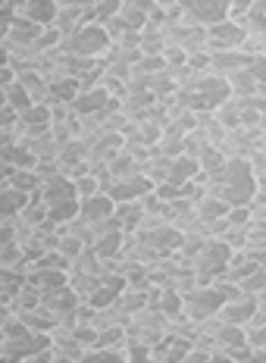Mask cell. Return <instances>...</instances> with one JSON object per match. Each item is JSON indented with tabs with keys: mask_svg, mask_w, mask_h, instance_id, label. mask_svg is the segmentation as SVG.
Wrapping results in <instances>:
<instances>
[{
	"mask_svg": "<svg viewBox=\"0 0 266 363\" xmlns=\"http://www.w3.org/2000/svg\"><path fill=\"white\" fill-rule=\"evenodd\" d=\"M16 320L22 323L26 329H32V332H50V316L44 313L41 307H32V310H22V313H16Z\"/></svg>",
	"mask_w": 266,
	"mask_h": 363,
	"instance_id": "f1b7e54d",
	"label": "cell"
},
{
	"mask_svg": "<svg viewBox=\"0 0 266 363\" xmlns=\"http://www.w3.org/2000/svg\"><path fill=\"white\" fill-rule=\"evenodd\" d=\"M226 85H229V94L232 97H250V94H266V85H257L254 79H250L248 66L245 69H235L226 75Z\"/></svg>",
	"mask_w": 266,
	"mask_h": 363,
	"instance_id": "9a60e30c",
	"label": "cell"
},
{
	"mask_svg": "<svg viewBox=\"0 0 266 363\" xmlns=\"http://www.w3.org/2000/svg\"><path fill=\"white\" fill-rule=\"evenodd\" d=\"M4 91H6V107H10V110L22 113V110L28 107V104H32V101H28V94H26V88H22L19 82H10V85H6Z\"/></svg>",
	"mask_w": 266,
	"mask_h": 363,
	"instance_id": "74e56055",
	"label": "cell"
},
{
	"mask_svg": "<svg viewBox=\"0 0 266 363\" xmlns=\"http://www.w3.org/2000/svg\"><path fill=\"white\" fill-rule=\"evenodd\" d=\"M116 10H119V0H101V4H94V22L101 26L110 16H116Z\"/></svg>",
	"mask_w": 266,
	"mask_h": 363,
	"instance_id": "681fc988",
	"label": "cell"
},
{
	"mask_svg": "<svg viewBox=\"0 0 266 363\" xmlns=\"http://www.w3.org/2000/svg\"><path fill=\"white\" fill-rule=\"evenodd\" d=\"M229 247L223 245V241H216V238H207L201 245V251H197L192 257V272L194 276H207V279H219L223 276V269H226V263H229Z\"/></svg>",
	"mask_w": 266,
	"mask_h": 363,
	"instance_id": "3957f363",
	"label": "cell"
},
{
	"mask_svg": "<svg viewBox=\"0 0 266 363\" xmlns=\"http://www.w3.org/2000/svg\"><path fill=\"white\" fill-rule=\"evenodd\" d=\"M207 363H232V360H229V357H216V354H213V357H210Z\"/></svg>",
	"mask_w": 266,
	"mask_h": 363,
	"instance_id": "be15d7a7",
	"label": "cell"
},
{
	"mask_svg": "<svg viewBox=\"0 0 266 363\" xmlns=\"http://www.w3.org/2000/svg\"><path fill=\"white\" fill-rule=\"evenodd\" d=\"M60 41H63V35H60L53 26H44V28H41V35H38V41L32 44V48L38 50V54H44V50H53V48H57Z\"/></svg>",
	"mask_w": 266,
	"mask_h": 363,
	"instance_id": "60d3db41",
	"label": "cell"
},
{
	"mask_svg": "<svg viewBox=\"0 0 266 363\" xmlns=\"http://www.w3.org/2000/svg\"><path fill=\"white\" fill-rule=\"evenodd\" d=\"M16 16L38 22V26H50L53 16H57V0H19Z\"/></svg>",
	"mask_w": 266,
	"mask_h": 363,
	"instance_id": "ba28073f",
	"label": "cell"
},
{
	"mask_svg": "<svg viewBox=\"0 0 266 363\" xmlns=\"http://www.w3.org/2000/svg\"><path fill=\"white\" fill-rule=\"evenodd\" d=\"M32 169H35V176H38V182H41V185H44V182H50V179L60 172V169H57V160H38Z\"/></svg>",
	"mask_w": 266,
	"mask_h": 363,
	"instance_id": "f907efd6",
	"label": "cell"
},
{
	"mask_svg": "<svg viewBox=\"0 0 266 363\" xmlns=\"http://www.w3.org/2000/svg\"><path fill=\"white\" fill-rule=\"evenodd\" d=\"M248 223H250L248 207H229L226 210V225H229V229H245Z\"/></svg>",
	"mask_w": 266,
	"mask_h": 363,
	"instance_id": "f6af8a7d",
	"label": "cell"
},
{
	"mask_svg": "<svg viewBox=\"0 0 266 363\" xmlns=\"http://www.w3.org/2000/svg\"><path fill=\"white\" fill-rule=\"evenodd\" d=\"M126 6H132V10H138V13H144V16H148L150 13V6L157 4V0H123Z\"/></svg>",
	"mask_w": 266,
	"mask_h": 363,
	"instance_id": "9f6ffc18",
	"label": "cell"
},
{
	"mask_svg": "<svg viewBox=\"0 0 266 363\" xmlns=\"http://www.w3.org/2000/svg\"><path fill=\"white\" fill-rule=\"evenodd\" d=\"M19 123L22 125H50V107L48 104H28L26 110L19 113Z\"/></svg>",
	"mask_w": 266,
	"mask_h": 363,
	"instance_id": "d590c367",
	"label": "cell"
},
{
	"mask_svg": "<svg viewBox=\"0 0 266 363\" xmlns=\"http://www.w3.org/2000/svg\"><path fill=\"white\" fill-rule=\"evenodd\" d=\"M22 282H26V276L16 269H0V304H10L13 294L22 289Z\"/></svg>",
	"mask_w": 266,
	"mask_h": 363,
	"instance_id": "4316f807",
	"label": "cell"
},
{
	"mask_svg": "<svg viewBox=\"0 0 266 363\" xmlns=\"http://www.w3.org/2000/svg\"><path fill=\"white\" fill-rule=\"evenodd\" d=\"M26 257H22V247L13 241V245H4L0 247V269H16V272H26Z\"/></svg>",
	"mask_w": 266,
	"mask_h": 363,
	"instance_id": "f546056e",
	"label": "cell"
},
{
	"mask_svg": "<svg viewBox=\"0 0 266 363\" xmlns=\"http://www.w3.org/2000/svg\"><path fill=\"white\" fill-rule=\"evenodd\" d=\"M160 57H163V63L170 66V69H176V66H182V63L188 60V54H185L182 48H176V44H166L163 54H160Z\"/></svg>",
	"mask_w": 266,
	"mask_h": 363,
	"instance_id": "bcb514c9",
	"label": "cell"
},
{
	"mask_svg": "<svg viewBox=\"0 0 266 363\" xmlns=\"http://www.w3.org/2000/svg\"><path fill=\"white\" fill-rule=\"evenodd\" d=\"M19 219H22L26 225H32V229H38L41 223H48V207H44V203L38 201V194H32L26 207L19 210Z\"/></svg>",
	"mask_w": 266,
	"mask_h": 363,
	"instance_id": "83f0119b",
	"label": "cell"
},
{
	"mask_svg": "<svg viewBox=\"0 0 266 363\" xmlns=\"http://www.w3.org/2000/svg\"><path fill=\"white\" fill-rule=\"evenodd\" d=\"M250 145H254V141H250L248 128L238 125V128H229V132H226V138L219 141V154H223L226 160H245Z\"/></svg>",
	"mask_w": 266,
	"mask_h": 363,
	"instance_id": "30bf717a",
	"label": "cell"
},
{
	"mask_svg": "<svg viewBox=\"0 0 266 363\" xmlns=\"http://www.w3.org/2000/svg\"><path fill=\"white\" fill-rule=\"evenodd\" d=\"M113 44H116L119 50H132V48H138L141 44V32H126L119 41H113Z\"/></svg>",
	"mask_w": 266,
	"mask_h": 363,
	"instance_id": "db71d44e",
	"label": "cell"
},
{
	"mask_svg": "<svg viewBox=\"0 0 266 363\" xmlns=\"http://www.w3.org/2000/svg\"><path fill=\"white\" fill-rule=\"evenodd\" d=\"M26 282L35 285L38 291H48V289H63L66 285V272L60 269H38V267H26Z\"/></svg>",
	"mask_w": 266,
	"mask_h": 363,
	"instance_id": "5bb4252c",
	"label": "cell"
},
{
	"mask_svg": "<svg viewBox=\"0 0 266 363\" xmlns=\"http://www.w3.org/2000/svg\"><path fill=\"white\" fill-rule=\"evenodd\" d=\"M44 26H38V22H28L22 16H13V22L6 26V38L4 44L10 48V44H19V48H32V44L38 41V35H41Z\"/></svg>",
	"mask_w": 266,
	"mask_h": 363,
	"instance_id": "9c48e42d",
	"label": "cell"
},
{
	"mask_svg": "<svg viewBox=\"0 0 266 363\" xmlns=\"http://www.w3.org/2000/svg\"><path fill=\"white\" fill-rule=\"evenodd\" d=\"M150 363H157V360H150Z\"/></svg>",
	"mask_w": 266,
	"mask_h": 363,
	"instance_id": "03108f58",
	"label": "cell"
},
{
	"mask_svg": "<svg viewBox=\"0 0 266 363\" xmlns=\"http://www.w3.org/2000/svg\"><path fill=\"white\" fill-rule=\"evenodd\" d=\"M135 235H138V241H144L148 247H154L157 254H172L182 241L176 225L166 223L160 213H141V219L135 223Z\"/></svg>",
	"mask_w": 266,
	"mask_h": 363,
	"instance_id": "6da1fadb",
	"label": "cell"
},
{
	"mask_svg": "<svg viewBox=\"0 0 266 363\" xmlns=\"http://www.w3.org/2000/svg\"><path fill=\"white\" fill-rule=\"evenodd\" d=\"M32 267H38V269H60V272H66L70 269V263L63 260V257H60L57 251H48V254H41L38 257V260L32 263Z\"/></svg>",
	"mask_w": 266,
	"mask_h": 363,
	"instance_id": "b9f144b4",
	"label": "cell"
},
{
	"mask_svg": "<svg viewBox=\"0 0 266 363\" xmlns=\"http://www.w3.org/2000/svg\"><path fill=\"white\" fill-rule=\"evenodd\" d=\"M192 203H194V216H197V219H204V223H210V219H223V216H226V210H229V203L219 201L216 194H210V191L197 194Z\"/></svg>",
	"mask_w": 266,
	"mask_h": 363,
	"instance_id": "2e32d148",
	"label": "cell"
},
{
	"mask_svg": "<svg viewBox=\"0 0 266 363\" xmlns=\"http://www.w3.org/2000/svg\"><path fill=\"white\" fill-rule=\"evenodd\" d=\"M6 60H10V50H6V44L0 41V69H4V66H6Z\"/></svg>",
	"mask_w": 266,
	"mask_h": 363,
	"instance_id": "94428289",
	"label": "cell"
},
{
	"mask_svg": "<svg viewBox=\"0 0 266 363\" xmlns=\"http://www.w3.org/2000/svg\"><path fill=\"white\" fill-rule=\"evenodd\" d=\"M144 88L154 94V101H163V97H170L172 91H176V82H172L170 66H166V69H160V72H154V75H148V79H144Z\"/></svg>",
	"mask_w": 266,
	"mask_h": 363,
	"instance_id": "d6986e66",
	"label": "cell"
},
{
	"mask_svg": "<svg viewBox=\"0 0 266 363\" xmlns=\"http://www.w3.org/2000/svg\"><path fill=\"white\" fill-rule=\"evenodd\" d=\"M82 363H126V357H119L116 351H94V347H88Z\"/></svg>",
	"mask_w": 266,
	"mask_h": 363,
	"instance_id": "ee69618b",
	"label": "cell"
},
{
	"mask_svg": "<svg viewBox=\"0 0 266 363\" xmlns=\"http://www.w3.org/2000/svg\"><path fill=\"white\" fill-rule=\"evenodd\" d=\"M10 188H16V191H22V194H28V198H32L38 188H41V182H38L35 169H13Z\"/></svg>",
	"mask_w": 266,
	"mask_h": 363,
	"instance_id": "4dcf8cb0",
	"label": "cell"
},
{
	"mask_svg": "<svg viewBox=\"0 0 266 363\" xmlns=\"http://www.w3.org/2000/svg\"><path fill=\"white\" fill-rule=\"evenodd\" d=\"M72 182H75V194H79V201L91 198V194H101V191H97V179L91 176V172H88V176H82V179H72Z\"/></svg>",
	"mask_w": 266,
	"mask_h": 363,
	"instance_id": "c3c4849f",
	"label": "cell"
},
{
	"mask_svg": "<svg viewBox=\"0 0 266 363\" xmlns=\"http://www.w3.org/2000/svg\"><path fill=\"white\" fill-rule=\"evenodd\" d=\"M204 28H207V54L241 48V41H245V35H248L245 28H241L238 22H232V19H219V22L204 26Z\"/></svg>",
	"mask_w": 266,
	"mask_h": 363,
	"instance_id": "277c9868",
	"label": "cell"
},
{
	"mask_svg": "<svg viewBox=\"0 0 266 363\" xmlns=\"http://www.w3.org/2000/svg\"><path fill=\"white\" fill-rule=\"evenodd\" d=\"M0 110H10V107H6V91L4 88H0Z\"/></svg>",
	"mask_w": 266,
	"mask_h": 363,
	"instance_id": "6125c7cd",
	"label": "cell"
},
{
	"mask_svg": "<svg viewBox=\"0 0 266 363\" xmlns=\"http://www.w3.org/2000/svg\"><path fill=\"white\" fill-rule=\"evenodd\" d=\"M79 216V201H66V203H57V207H48V223L53 225H66Z\"/></svg>",
	"mask_w": 266,
	"mask_h": 363,
	"instance_id": "836d02e7",
	"label": "cell"
},
{
	"mask_svg": "<svg viewBox=\"0 0 266 363\" xmlns=\"http://www.w3.org/2000/svg\"><path fill=\"white\" fill-rule=\"evenodd\" d=\"M154 191V185H150L144 176H128V179H116L110 185V191H106V198L113 203H123V201H138L141 194Z\"/></svg>",
	"mask_w": 266,
	"mask_h": 363,
	"instance_id": "52a82bcc",
	"label": "cell"
},
{
	"mask_svg": "<svg viewBox=\"0 0 266 363\" xmlns=\"http://www.w3.org/2000/svg\"><path fill=\"white\" fill-rule=\"evenodd\" d=\"M245 329V345L250 351H266V329H257V326H241Z\"/></svg>",
	"mask_w": 266,
	"mask_h": 363,
	"instance_id": "7bdbcfd3",
	"label": "cell"
},
{
	"mask_svg": "<svg viewBox=\"0 0 266 363\" xmlns=\"http://www.w3.org/2000/svg\"><path fill=\"white\" fill-rule=\"evenodd\" d=\"M38 301H41V291H38L35 285L22 282V289L13 294V301H10V313L16 316V313H22V310H32V307H38Z\"/></svg>",
	"mask_w": 266,
	"mask_h": 363,
	"instance_id": "cb8c5ba5",
	"label": "cell"
},
{
	"mask_svg": "<svg viewBox=\"0 0 266 363\" xmlns=\"http://www.w3.org/2000/svg\"><path fill=\"white\" fill-rule=\"evenodd\" d=\"M82 251H85V245H82V241H79V238H75V235H60L57 254H60V257H63V260H66V263H72V260H75V257H79Z\"/></svg>",
	"mask_w": 266,
	"mask_h": 363,
	"instance_id": "ab89813d",
	"label": "cell"
},
{
	"mask_svg": "<svg viewBox=\"0 0 266 363\" xmlns=\"http://www.w3.org/2000/svg\"><path fill=\"white\" fill-rule=\"evenodd\" d=\"M10 316H13L10 313V304H0V329H4V323L10 320Z\"/></svg>",
	"mask_w": 266,
	"mask_h": 363,
	"instance_id": "91938a15",
	"label": "cell"
},
{
	"mask_svg": "<svg viewBox=\"0 0 266 363\" xmlns=\"http://www.w3.org/2000/svg\"><path fill=\"white\" fill-rule=\"evenodd\" d=\"M119 245H123V232H110V235L97 238L91 251L97 257H119Z\"/></svg>",
	"mask_w": 266,
	"mask_h": 363,
	"instance_id": "8d00e7d4",
	"label": "cell"
},
{
	"mask_svg": "<svg viewBox=\"0 0 266 363\" xmlns=\"http://www.w3.org/2000/svg\"><path fill=\"white\" fill-rule=\"evenodd\" d=\"M185 63L192 66L194 72H207V66H210V54H207V50H201V54H192V57H188Z\"/></svg>",
	"mask_w": 266,
	"mask_h": 363,
	"instance_id": "f5cc1de1",
	"label": "cell"
},
{
	"mask_svg": "<svg viewBox=\"0 0 266 363\" xmlns=\"http://www.w3.org/2000/svg\"><path fill=\"white\" fill-rule=\"evenodd\" d=\"M106 216H113V201L106 194H91V198L79 201V219L97 223V219H106Z\"/></svg>",
	"mask_w": 266,
	"mask_h": 363,
	"instance_id": "4fadbf2b",
	"label": "cell"
},
{
	"mask_svg": "<svg viewBox=\"0 0 266 363\" xmlns=\"http://www.w3.org/2000/svg\"><path fill=\"white\" fill-rule=\"evenodd\" d=\"M72 338L79 345H85V347H94V342H97V332L88 326V323H75V329H72Z\"/></svg>",
	"mask_w": 266,
	"mask_h": 363,
	"instance_id": "7dc6e473",
	"label": "cell"
},
{
	"mask_svg": "<svg viewBox=\"0 0 266 363\" xmlns=\"http://www.w3.org/2000/svg\"><path fill=\"white\" fill-rule=\"evenodd\" d=\"M166 289H172L176 294H188L192 289H197V279H194L192 267H179V269L170 276V282H166Z\"/></svg>",
	"mask_w": 266,
	"mask_h": 363,
	"instance_id": "1f68e13d",
	"label": "cell"
},
{
	"mask_svg": "<svg viewBox=\"0 0 266 363\" xmlns=\"http://www.w3.org/2000/svg\"><path fill=\"white\" fill-rule=\"evenodd\" d=\"M28 203V194H22L16 191V188H4L0 191V216L4 219H13V216H19V210Z\"/></svg>",
	"mask_w": 266,
	"mask_h": 363,
	"instance_id": "603a6c76",
	"label": "cell"
},
{
	"mask_svg": "<svg viewBox=\"0 0 266 363\" xmlns=\"http://www.w3.org/2000/svg\"><path fill=\"white\" fill-rule=\"evenodd\" d=\"M207 360H210V354H207V351H197V347H192V351H188L179 363H207Z\"/></svg>",
	"mask_w": 266,
	"mask_h": 363,
	"instance_id": "11a10c76",
	"label": "cell"
},
{
	"mask_svg": "<svg viewBox=\"0 0 266 363\" xmlns=\"http://www.w3.org/2000/svg\"><path fill=\"white\" fill-rule=\"evenodd\" d=\"M241 28L248 35H266V0H250V10L241 19Z\"/></svg>",
	"mask_w": 266,
	"mask_h": 363,
	"instance_id": "ffe728a7",
	"label": "cell"
},
{
	"mask_svg": "<svg viewBox=\"0 0 266 363\" xmlns=\"http://www.w3.org/2000/svg\"><path fill=\"white\" fill-rule=\"evenodd\" d=\"M194 163H197V172L201 176H210V172H216V169H223L226 166V157L219 154V147H201V154L194 157Z\"/></svg>",
	"mask_w": 266,
	"mask_h": 363,
	"instance_id": "d4e9b609",
	"label": "cell"
},
{
	"mask_svg": "<svg viewBox=\"0 0 266 363\" xmlns=\"http://www.w3.org/2000/svg\"><path fill=\"white\" fill-rule=\"evenodd\" d=\"M106 101H110V94H106L104 88L82 91V94H75V97H72L70 113H72V116H88V113H97V110H101Z\"/></svg>",
	"mask_w": 266,
	"mask_h": 363,
	"instance_id": "7c38bea8",
	"label": "cell"
},
{
	"mask_svg": "<svg viewBox=\"0 0 266 363\" xmlns=\"http://www.w3.org/2000/svg\"><path fill=\"white\" fill-rule=\"evenodd\" d=\"M213 119H216L219 125L229 132V128H238L241 125V97H226L223 104H219L216 110H213Z\"/></svg>",
	"mask_w": 266,
	"mask_h": 363,
	"instance_id": "e0dca14e",
	"label": "cell"
},
{
	"mask_svg": "<svg viewBox=\"0 0 266 363\" xmlns=\"http://www.w3.org/2000/svg\"><path fill=\"white\" fill-rule=\"evenodd\" d=\"M235 289H238V294H245V298H260L266 291V267H257L248 279H241Z\"/></svg>",
	"mask_w": 266,
	"mask_h": 363,
	"instance_id": "484cf974",
	"label": "cell"
},
{
	"mask_svg": "<svg viewBox=\"0 0 266 363\" xmlns=\"http://www.w3.org/2000/svg\"><path fill=\"white\" fill-rule=\"evenodd\" d=\"M106 172H110L113 179H128V176H141V163H135L132 157L126 154V150H119V154L113 157L110 163H106Z\"/></svg>",
	"mask_w": 266,
	"mask_h": 363,
	"instance_id": "7402d4cb",
	"label": "cell"
},
{
	"mask_svg": "<svg viewBox=\"0 0 266 363\" xmlns=\"http://www.w3.org/2000/svg\"><path fill=\"white\" fill-rule=\"evenodd\" d=\"M60 363H66V360H60Z\"/></svg>",
	"mask_w": 266,
	"mask_h": 363,
	"instance_id": "003e7915",
	"label": "cell"
},
{
	"mask_svg": "<svg viewBox=\"0 0 266 363\" xmlns=\"http://www.w3.org/2000/svg\"><path fill=\"white\" fill-rule=\"evenodd\" d=\"M106 48H110V38L104 35V28L97 26V22H88V26L75 28L72 35H66L63 41L57 44L60 54H66V57H91V60H97Z\"/></svg>",
	"mask_w": 266,
	"mask_h": 363,
	"instance_id": "7a4b0ae2",
	"label": "cell"
},
{
	"mask_svg": "<svg viewBox=\"0 0 266 363\" xmlns=\"http://www.w3.org/2000/svg\"><path fill=\"white\" fill-rule=\"evenodd\" d=\"M260 304H266L263 294L260 298H245V294H238V298L226 301V304L216 310V316L226 323V326H245V323L250 320V313H254Z\"/></svg>",
	"mask_w": 266,
	"mask_h": 363,
	"instance_id": "5b68a950",
	"label": "cell"
},
{
	"mask_svg": "<svg viewBox=\"0 0 266 363\" xmlns=\"http://www.w3.org/2000/svg\"><path fill=\"white\" fill-rule=\"evenodd\" d=\"M116 16L126 22V28H128V32H141V28H144V22H148V16H144V13L132 10V6H126L123 0H119V10H116Z\"/></svg>",
	"mask_w": 266,
	"mask_h": 363,
	"instance_id": "f35d334b",
	"label": "cell"
},
{
	"mask_svg": "<svg viewBox=\"0 0 266 363\" xmlns=\"http://www.w3.org/2000/svg\"><path fill=\"white\" fill-rule=\"evenodd\" d=\"M79 135V119L70 116V119H63V123H50V138L57 141L60 147L63 145H70V141Z\"/></svg>",
	"mask_w": 266,
	"mask_h": 363,
	"instance_id": "d6a6232c",
	"label": "cell"
},
{
	"mask_svg": "<svg viewBox=\"0 0 266 363\" xmlns=\"http://www.w3.org/2000/svg\"><path fill=\"white\" fill-rule=\"evenodd\" d=\"M50 347L57 351V357H60V360H66V363H82V357H85V351H88V347H85V345H79L72 335L57 338V342H50Z\"/></svg>",
	"mask_w": 266,
	"mask_h": 363,
	"instance_id": "44dd1931",
	"label": "cell"
},
{
	"mask_svg": "<svg viewBox=\"0 0 266 363\" xmlns=\"http://www.w3.org/2000/svg\"><path fill=\"white\" fill-rule=\"evenodd\" d=\"M0 363H6V357H4V354H0Z\"/></svg>",
	"mask_w": 266,
	"mask_h": 363,
	"instance_id": "e7e4bbea",
	"label": "cell"
},
{
	"mask_svg": "<svg viewBox=\"0 0 266 363\" xmlns=\"http://www.w3.org/2000/svg\"><path fill=\"white\" fill-rule=\"evenodd\" d=\"M197 176V163L192 160V157H172V163H170V176H166V182L170 185H185V182H192Z\"/></svg>",
	"mask_w": 266,
	"mask_h": 363,
	"instance_id": "ac0fdd59",
	"label": "cell"
},
{
	"mask_svg": "<svg viewBox=\"0 0 266 363\" xmlns=\"http://www.w3.org/2000/svg\"><path fill=\"white\" fill-rule=\"evenodd\" d=\"M119 57H123V60H126V63H128V66H135V63H138V60H141L144 54H141V50H138V48H132V50H119Z\"/></svg>",
	"mask_w": 266,
	"mask_h": 363,
	"instance_id": "680465c9",
	"label": "cell"
},
{
	"mask_svg": "<svg viewBox=\"0 0 266 363\" xmlns=\"http://www.w3.org/2000/svg\"><path fill=\"white\" fill-rule=\"evenodd\" d=\"M35 194H38V201H41L44 207H57V203H66V201H79V194H75V182L60 176V172L50 182H44Z\"/></svg>",
	"mask_w": 266,
	"mask_h": 363,
	"instance_id": "8992f818",
	"label": "cell"
},
{
	"mask_svg": "<svg viewBox=\"0 0 266 363\" xmlns=\"http://www.w3.org/2000/svg\"><path fill=\"white\" fill-rule=\"evenodd\" d=\"M248 63H250V57H245L238 48H235V50H216V54H210V66H207V69L216 72V75H229L235 69H245Z\"/></svg>",
	"mask_w": 266,
	"mask_h": 363,
	"instance_id": "8fae6325",
	"label": "cell"
},
{
	"mask_svg": "<svg viewBox=\"0 0 266 363\" xmlns=\"http://www.w3.org/2000/svg\"><path fill=\"white\" fill-rule=\"evenodd\" d=\"M10 176H13V166L0 160V191H4V188H10Z\"/></svg>",
	"mask_w": 266,
	"mask_h": 363,
	"instance_id": "6f0895ef",
	"label": "cell"
},
{
	"mask_svg": "<svg viewBox=\"0 0 266 363\" xmlns=\"http://www.w3.org/2000/svg\"><path fill=\"white\" fill-rule=\"evenodd\" d=\"M70 269H79V272H88V276H104V269H101V257H97L91 247H85L75 260L70 263Z\"/></svg>",
	"mask_w": 266,
	"mask_h": 363,
	"instance_id": "e575fe53",
	"label": "cell"
},
{
	"mask_svg": "<svg viewBox=\"0 0 266 363\" xmlns=\"http://www.w3.org/2000/svg\"><path fill=\"white\" fill-rule=\"evenodd\" d=\"M28 363H60V357H57V351L48 345V347H41V351L28 354Z\"/></svg>",
	"mask_w": 266,
	"mask_h": 363,
	"instance_id": "816d5d0a",
	"label": "cell"
}]
</instances>
